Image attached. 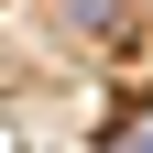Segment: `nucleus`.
I'll list each match as a JSON object with an SVG mask.
<instances>
[{
  "label": "nucleus",
  "mask_w": 153,
  "mask_h": 153,
  "mask_svg": "<svg viewBox=\"0 0 153 153\" xmlns=\"http://www.w3.org/2000/svg\"><path fill=\"white\" fill-rule=\"evenodd\" d=\"M120 153H153V131H120Z\"/></svg>",
  "instance_id": "obj_1"
}]
</instances>
